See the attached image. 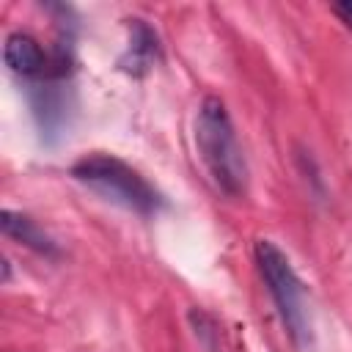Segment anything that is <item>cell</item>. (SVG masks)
<instances>
[{
	"mask_svg": "<svg viewBox=\"0 0 352 352\" xmlns=\"http://www.w3.org/2000/svg\"><path fill=\"white\" fill-rule=\"evenodd\" d=\"M192 138H195V151L212 179V184L228 198L245 195L248 162H245L242 146L236 140L226 102L220 96L201 99L198 113H195Z\"/></svg>",
	"mask_w": 352,
	"mask_h": 352,
	"instance_id": "6da1fadb",
	"label": "cell"
},
{
	"mask_svg": "<svg viewBox=\"0 0 352 352\" xmlns=\"http://www.w3.org/2000/svg\"><path fill=\"white\" fill-rule=\"evenodd\" d=\"M72 176L85 184L88 190H94L96 195H102L104 201L129 209L135 214H157L165 201L162 195L146 182V176H140L132 165H126L124 160L113 157V154H88L82 160H77L72 165Z\"/></svg>",
	"mask_w": 352,
	"mask_h": 352,
	"instance_id": "7a4b0ae2",
	"label": "cell"
},
{
	"mask_svg": "<svg viewBox=\"0 0 352 352\" xmlns=\"http://www.w3.org/2000/svg\"><path fill=\"white\" fill-rule=\"evenodd\" d=\"M253 258H256L258 275L267 283V292L280 314L286 333L292 336V341L297 346H308L311 344V322H308V311H305V292H302V280L297 278L289 256L272 239L261 236L253 245Z\"/></svg>",
	"mask_w": 352,
	"mask_h": 352,
	"instance_id": "3957f363",
	"label": "cell"
},
{
	"mask_svg": "<svg viewBox=\"0 0 352 352\" xmlns=\"http://www.w3.org/2000/svg\"><path fill=\"white\" fill-rule=\"evenodd\" d=\"M126 28H129V41H126V50L118 66L129 72L132 77H143L160 60V38H157V30L146 19H138V16L126 19Z\"/></svg>",
	"mask_w": 352,
	"mask_h": 352,
	"instance_id": "277c9868",
	"label": "cell"
},
{
	"mask_svg": "<svg viewBox=\"0 0 352 352\" xmlns=\"http://www.w3.org/2000/svg\"><path fill=\"white\" fill-rule=\"evenodd\" d=\"M0 228L6 236H11L14 242L30 248L33 253L44 256V258H58L60 250H58V242L44 234L28 214H19V212H11V209H3L0 212Z\"/></svg>",
	"mask_w": 352,
	"mask_h": 352,
	"instance_id": "5b68a950",
	"label": "cell"
},
{
	"mask_svg": "<svg viewBox=\"0 0 352 352\" xmlns=\"http://www.w3.org/2000/svg\"><path fill=\"white\" fill-rule=\"evenodd\" d=\"M58 80H44L33 91V113L38 118L41 132L58 135V129L66 124V96L55 85Z\"/></svg>",
	"mask_w": 352,
	"mask_h": 352,
	"instance_id": "8992f818",
	"label": "cell"
},
{
	"mask_svg": "<svg viewBox=\"0 0 352 352\" xmlns=\"http://www.w3.org/2000/svg\"><path fill=\"white\" fill-rule=\"evenodd\" d=\"M333 14L352 30V3H336V6H333Z\"/></svg>",
	"mask_w": 352,
	"mask_h": 352,
	"instance_id": "52a82bcc",
	"label": "cell"
}]
</instances>
